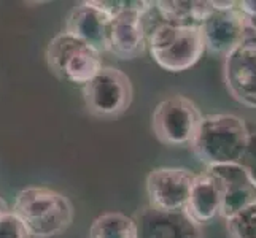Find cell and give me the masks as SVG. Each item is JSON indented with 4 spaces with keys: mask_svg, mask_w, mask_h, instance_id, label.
<instances>
[{
    "mask_svg": "<svg viewBox=\"0 0 256 238\" xmlns=\"http://www.w3.org/2000/svg\"><path fill=\"white\" fill-rule=\"evenodd\" d=\"M13 213L29 238H52L74 223V205L64 194L45 186H29L16 194Z\"/></svg>",
    "mask_w": 256,
    "mask_h": 238,
    "instance_id": "6da1fadb",
    "label": "cell"
},
{
    "mask_svg": "<svg viewBox=\"0 0 256 238\" xmlns=\"http://www.w3.org/2000/svg\"><path fill=\"white\" fill-rule=\"evenodd\" d=\"M250 130L236 114H206L191 142V149L206 167L239 164Z\"/></svg>",
    "mask_w": 256,
    "mask_h": 238,
    "instance_id": "7a4b0ae2",
    "label": "cell"
},
{
    "mask_svg": "<svg viewBox=\"0 0 256 238\" xmlns=\"http://www.w3.org/2000/svg\"><path fill=\"white\" fill-rule=\"evenodd\" d=\"M145 33L153 60L170 73H180L196 65L206 51L199 27L172 25L160 17L153 25L145 27Z\"/></svg>",
    "mask_w": 256,
    "mask_h": 238,
    "instance_id": "3957f363",
    "label": "cell"
},
{
    "mask_svg": "<svg viewBox=\"0 0 256 238\" xmlns=\"http://www.w3.org/2000/svg\"><path fill=\"white\" fill-rule=\"evenodd\" d=\"M45 56L51 72L72 84L84 86L104 67L100 52L66 30L50 40Z\"/></svg>",
    "mask_w": 256,
    "mask_h": 238,
    "instance_id": "277c9868",
    "label": "cell"
},
{
    "mask_svg": "<svg viewBox=\"0 0 256 238\" xmlns=\"http://www.w3.org/2000/svg\"><path fill=\"white\" fill-rule=\"evenodd\" d=\"M88 111L102 119H113L126 113L134 99L130 78L116 67H102L83 86Z\"/></svg>",
    "mask_w": 256,
    "mask_h": 238,
    "instance_id": "5b68a950",
    "label": "cell"
},
{
    "mask_svg": "<svg viewBox=\"0 0 256 238\" xmlns=\"http://www.w3.org/2000/svg\"><path fill=\"white\" fill-rule=\"evenodd\" d=\"M204 114L184 95H172L156 105L152 127L156 138L167 146L191 145Z\"/></svg>",
    "mask_w": 256,
    "mask_h": 238,
    "instance_id": "8992f818",
    "label": "cell"
},
{
    "mask_svg": "<svg viewBox=\"0 0 256 238\" xmlns=\"http://www.w3.org/2000/svg\"><path fill=\"white\" fill-rule=\"evenodd\" d=\"M223 75L232 99L256 108V33L248 30L240 45L224 56Z\"/></svg>",
    "mask_w": 256,
    "mask_h": 238,
    "instance_id": "52a82bcc",
    "label": "cell"
},
{
    "mask_svg": "<svg viewBox=\"0 0 256 238\" xmlns=\"http://www.w3.org/2000/svg\"><path fill=\"white\" fill-rule=\"evenodd\" d=\"M196 173L182 167H158L146 175L148 205L162 211H184Z\"/></svg>",
    "mask_w": 256,
    "mask_h": 238,
    "instance_id": "ba28073f",
    "label": "cell"
},
{
    "mask_svg": "<svg viewBox=\"0 0 256 238\" xmlns=\"http://www.w3.org/2000/svg\"><path fill=\"white\" fill-rule=\"evenodd\" d=\"M212 5V3H210ZM206 51L216 56H228L245 38L246 21L237 8V2L231 8H214L199 25Z\"/></svg>",
    "mask_w": 256,
    "mask_h": 238,
    "instance_id": "9c48e42d",
    "label": "cell"
},
{
    "mask_svg": "<svg viewBox=\"0 0 256 238\" xmlns=\"http://www.w3.org/2000/svg\"><path fill=\"white\" fill-rule=\"evenodd\" d=\"M206 173L218 186L222 196L220 216L224 221L256 202V188L240 164L212 165L207 167Z\"/></svg>",
    "mask_w": 256,
    "mask_h": 238,
    "instance_id": "30bf717a",
    "label": "cell"
},
{
    "mask_svg": "<svg viewBox=\"0 0 256 238\" xmlns=\"http://www.w3.org/2000/svg\"><path fill=\"white\" fill-rule=\"evenodd\" d=\"M137 238H202V229L184 211L142 207L132 216Z\"/></svg>",
    "mask_w": 256,
    "mask_h": 238,
    "instance_id": "8fae6325",
    "label": "cell"
},
{
    "mask_svg": "<svg viewBox=\"0 0 256 238\" xmlns=\"http://www.w3.org/2000/svg\"><path fill=\"white\" fill-rule=\"evenodd\" d=\"M112 17L105 14L92 0L76 3L66 19V32L88 43L97 52H108V33Z\"/></svg>",
    "mask_w": 256,
    "mask_h": 238,
    "instance_id": "7c38bea8",
    "label": "cell"
},
{
    "mask_svg": "<svg viewBox=\"0 0 256 238\" xmlns=\"http://www.w3.org/2000/svg\"><path fill=\"white\" fill-rule=\"evenodd\" d=\"M144 16L137 11H126L113 17L108 33V52L122 60H132L144 54L146 49Z\"/></svg>",
    "mask_w": 256,
    "mask_h": 238,
    "instance_id": "4fadbf2b",
    "label": "cell"
},
{
    "mask_svg": "<svg viewBox=\"0 0 256 238\" xmlns=\"http://www.w3.org/2000/svg\"><path fill=\"white\" fill-rule=\"evenodd\" d=\"M220 204H222V196L215 181L206 172L196 173L184 213L202 227L220 216Z\"/></svg>",
    "mask_w": 256,
    "mask_h": 238,
    "instance_id": "5bb4252c",
    "label": "cell"
},
{
    "mask_svg": "<svg viewBox=\"0 0 256 238\" xmlns=\"http://www.w3.org/2000/svg\"><path fill=\"white\" fill-rule=\"evenodd\" d=\"M154 10L161 21L180 27H199L210 14L212 5L204 0H160Z\"/></svg>",
    "mask_w": 256,
    "mask_h": 238,
    "instance_id": "9a60e30c",
    "label": "cell"
},
{
    "mask_svg": "<svg viewBox=\"0 0 256 238\" xmlns=\"http://www.w3.org/2000/svg\"><path fill=\"white\" fill-rule=\"evenodd\" d=\"M90 238H137V227L132 216L108 211L92 221Z\"/></svg>",
    "mask_w": 256,
    "mask_h": 238,
    "instance_id": "2e32d148",
    "label": "cell"
},
{
    "mask_svg": "<svg viewBox=\"0 0 256 238\" xmlns=\"http://www.w3.org/2000/svg\"><path fill=\"white\" fill-rule=\"evenodd\" d=\"M226 227L231 238H256V202L226 219Z\"/></svg>",
    "mask_w": 256,
    "mask_h": 238,
    "instance_id": "e0dca14e",
    "label": "cell"
},
{
    "mask_svg": "<svg viewBox=\"0 0 256 238\" xmlns=\"http://www.w3.org/2000/svg\"><path fill=\"white\" fill-rule=\"evenodd\" d=\"M92 2L112 19L126 11L148 14L154 8V2H148V0H92Z\"/></svg>",
    "mask_w": 256,
    "mask_h": 238,
    "instance_id": "ac0fdd59",
    "label": "cell"
},
{
    "mask_svg": "<svg viewBox=\"0 0 256 238\" xmlns=\"http://www.w3.org/2000/svg\"><path fill=\"white\" fill-rule=\"evenodd\" d=\"M0 238H29L26 227L12 210L0 218Z\"/></svg>",
    "mask_w": 256,
    "mask_h": 238,
    "instance_id": "d6986e66",
    "label": "cell"
},
{
    "mask_svg": "<svg viewBox=\"0 0 256 238\" xmlns=\"http://www.w3.org/2000/svg\"><path fill=\"white\" fill-rule=\"evenodd\" d=\"M239 164L242 165V169L246 172L248 178L252 180V183L256 188V130L250 132L248 140H246V146L244 149V154Z\"/></svg>",
    "mask_w": 256,
    "mask_h": 238,
    "instance_id": "ffe728a7",
    "label": "cell"
},
{
    "mask_svg": "<svg viewBox=\"0 0 256 238\" xmlns=\"http://www.w3.org/2000/svg\"><path fill=\"white\" fill-rule=\"evenodd\" d=\"M237 8L245 17H256V0H242L237 2Z\"/></svg>",
    "mask_w": 256,
    "mask_h": 238,
    "instance_id": "44dd1931",
    "label": "cell"
},
{
    "mask_svg": "<svg viewBox=\"0 0 256 238\" xmlns=\"http://www.w3.org/2000/svg\"><path fill=\"white\" fill-rule=\"evenodd\" d=\"M8 211H10V208H8V205H6V202L0 197V218H2L4 215H6Z\"/></svg>",
    "mask_w": 256,
    "mask_h": 238,
    "instance_id": "7402d4cb",
    "label": "cell"
}]
</instances>
